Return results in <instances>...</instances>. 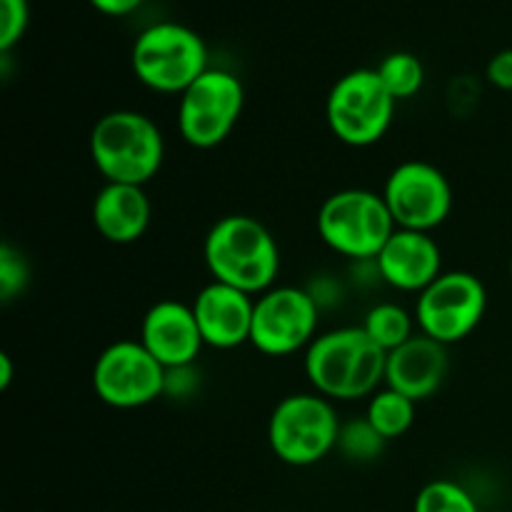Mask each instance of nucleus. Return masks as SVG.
<instances>
[{"instance_id":"obj_1","label":"nucleus","mask_w":512,"mask_h":512,"mask_svg":"<svg viewBox=\"0 0 512 512\" xmlns=\"http://www.w3.org/2000/svg\"><path fill=\"white\" fill-rule=\"evenodd\" d=\"M388 353L368 338L360 325L320 333L303 358L305 378L318 395L328 400L370 398L385 385Z\"/></svg>"},{"instance_id":"obj_2","label":"nucleus","mask_w":512,"mask_h":512,"mask_svg":"<svg viewBox=\"0 0 512 512\" xmlns=\"http://www.w3.org/2000/svg\"><path fill=\"white\" fill-rule=\"evenodd\" d=\"M203 260L213 280L243 293L263 295L280 273V248L268 228L250 215H225L203 240Z\"/></svg>"},{"instance_id":"obj_3","label":"nucleus","mask_w":512,"mask_h":512,"mask_svg":"<svg viewBox=\"0 0 512 512\" xmlns=\"http://www.w3.org/2000/svg\"><path fill=\"white\" fill-rule=\"evenodd\" d=\"M90 160L105 183L145 185L165 160L158 123L138 110H110L90 130Z\"/></svg>"},{"instance_id":"obj_4","label":"nucleus","mask_w":512,"mask_h":512,"mask_svg":"<svg viewBox=\"0 0 512 512\" xmlns=\"http://www.w3.org/2000/svg\"><path fill=\"white\" fill-rule=\"evenodd\" d=\"M130 65L138 83L163 95H183L210 68L205 40L173 20L148 25L135 38Z\"/></svg>"},{"instance_id":"obj_5","label":"nucleus","mask_w":512,"mask_h":512,"mask_svg":"<svg viewBox=\"0 0 512 512\" xmlns=\"http://www.w3.org/2000/svg\"><path fill=\"white\" fill-rule=\"evenodd\" d=\"M398 230L383 193L345 188L328 195L318 210V235L333 253L370 263Z\"/></svg>"},{"instance_id":"obj_6","label":"nucleus","mask_w":512,"mask_h":512,"mask_svg":"<svg viewBox=\"0 0 512 512\" xmlns=\"http://www.w3.org/2000/svg\"><path fill=\"white\" fill-rule=\"evenodd\" d=\"M340 425L333 400L315 390L293 393L270 413L268 445L280 463L310 468L338 448Z\"/></svg>"},{"instance_id":"obj_7","label":"nucleus","mask_w":512,"mask_h":512,"mask_svg":"<svg viewBox=\"0 0 512 512\" xmlns=\"http://www.w3.org/2000/svg\"><path fill=\"white\" fill-rule=\"evenodd\" d=\"M395 103L375 68H358L335 80L325 100V118L335 138L350 148L380 143L393 125Z\"/></svg>"},{"instance_id":"obj_8","label":"nucleus","mask_w":512,"mask_h":512,"mask_svg":"<svg viewBox=\"0 0 512 512\" xmlns=\"http://www.w3.org/2000/svg\"><path fill=\"white\" fill-rule=\"evenodd\" d=\"M245 105V88L238 75L208 68L178 103L180 138L198 150H213L228 140Z\"/></svg>"},{"instance_id":"obj_9","label":"nucleus","mask_w":512,"mask_h":512,"mask_svg":"<svg viewBox=\"0 0 512 512\" xmlns=\"http://www.w3.org/2000/svg\"><path fill=\"white\" fill-rule=\"evenodd\" d=\"M320 303L298 285H273L255 298L250 345L268 358H285L318 338Z\"/></svg>"},{"instance_id":"obj_10","label":"nucleus","mask_w":512,"mask_h":512,"mask_svg":"<svg viewBox=\"0 0 512 512\" xmlns=\"http://www.w3.org/2000/svg\"><path fill=\"white\" fill-rule=\"evenodd\" d=\"M488 310V290L468 270H448L418 295L415 323L420 333L455 345L475 333Z\"/></svg>"},{"instance_id":"obj_11","label":"nucleus","mask_w":512,"mask_h":512,"mask_svg":"<svg viewBox=\"0 0 512 512\" xmlns=\"http://www.w3.org/2000/svg\"><path fill=\"white\" fill-rule=\"evenodd\" d=\"M168 370L145 350L140 340H115L93 365V390L100 403L115 410H135L165 395Z\"/></svg>"},{"instance_id":"obj_12","label":"nucleus","mask_w":512,"mask_h":512,"mask_svg":"<svg viewBox=\"0 0 512 512\" xmlns=\"http://www.w3.org/2000/svg\"><path fill=\"white\" fill-rule=\"evenodd\" d=\"M383 200L398 228L433 233L453 210V185L433 163L405 160L390 170Z\"/></svg>"},{"instance_id":"obj_13","label":"nucleus","mask_w":512,"mask_h":512,"mask_svg":"<svg viewBox=\"0 0 512 512\" xmlns=\"http://www.w3.org/2000/svg\"><path fill=\"white\" fill-rule=\"evenodd\" d=\"M138 340L165 370L195 365L205 345L193 305L180 300H160L150 305L140 325Z\"/></svg>"},{"instance_id":"obj_14","label":"nucleus","mask_w":512,"mask_h":512,"mask_svg":"<svg viewBox=\"0 0 512 512\" xmlns=\"http://www.w3.org/2000/svg\"><path fill=\"white\" fill-rule=\"evenodd\" d=\"M375 270L390 288L420 295L443 275V250L430 233L398 228L375 258Z\"/></svg>"},{"instance_id":"obj_15","label":"nucleus","mask_w":512,"mask_h":512,"mask_svg":"<svg viewBox=\"0 0 512 512\" xmlns=\"http://www.w3.org/2000/svg\"><path fill=\"white\" fill-rule=\"evenodd\" d=\"M190 305L205 345L215 350H233L250 343L255 313L253 295L213 280L198 290Z\"/></svg>"},{"instance_id":"obj_16","label":"nucleus","mask_w":512,"mask_h":512,"mask_svg":"<svg viewBox=\"0 0 512 512\" xmlns=\"http://www.w3.org/2000/svg\"><path fill=\"white\" fill-rule=\"evenodd\" d=\"M448 378V345L415 333L408 343L390 350L385 360V385L415 403L433 398Z\"/></svg>"},{"instance_id":"obj_17","label":"nucleus","mask_w":512,"mask_h":512,"mask_svg":"<svg viewBox=\"0 0 512 512\" xmlns=\"http://www.w3.org/2000/svg\"><path fill=\"white\" fill-rule=\"evenodd\" d=\"M90 218L100 238L115 245H130L138 243L148 230L153 205L143 185L105 183L95 193Z\"/></svg>"},{"instance_id":"obj_18","label":"nucleus","mask_w":512,"mask_h":512,"mask_svg":"<svg viewBox=\"0 0 512 512\" xmlns=\"http://www.w3.org/2000/svg\"><path fill=\"white\" fill-rule=\"evenodd\" d=\"M415 405L418 403L410 400L408 395L383 385L378 393H373L368 398L365 418H368V423L373 425L385 440L403 438L415 423Z\"/></svg>"},{"instance_id":"obj_19","label":"nucleus","mask_w":512,"mask_h":512,"mask_svg":"<svg viewBox=\"0 0 512 512\" xmlns=\"http://www.w3.org/2000/svg\"><path fill=\"white\" fill-rule=\"evenodd\" d=\"M360 328L368 333V338L378 348L390 353L415 335V315H410L398 303H378L365 313Z\"/></svg>"},{"instance_id":"obj_20","label":"nucleus","mask_w":512,"mask_h":512,"mask_svg":"<svg viewBox=\"0 0 512 512\" xmlns=\"http://www.w3.org/2000/svg\"><path fill=\"white\" fill-rule=\"evenodd\" d=\"M380 80L388 88V93L395 100H410L423 90L425 83V68L423 60L418 55L408 53V50H398V53H390L380 60L378 68Z\"/></svg>"},{"instance_id":"obj_21","label":"nucleus","mask_w":512,"mask_h":512,"mask_svg":"<svg viewBox=\"0 0 512 512\" xmlns=\"http://www.w3.org/2000/svg\"><path fill=\"white\" fill-rule=\"evenodd\" d=\"M413 512H480V505L468 488L455 480L440 478L420 488Z\"/></svg>"},{"instance_id":"obj_22","label":"nucleus","mask_w":512,"mask_h":512,"mask_svg":"<svg viewBox=\"0 0 512 512\" xmlns=\"http://www.w3.org/2000/svg\"><path fill=\"white\" fill-rule=\"evenodd\" d=\"M388 445V440L368 423V418H355L348 423L340 425L338 435V448L353 463H373L375 458H380Z\"/></svg>"},{"instance_id":"obj_23","label":"nucleus","mask_w":512,"mask_h":512,"mask_svg":"<svg viewBox=\"0 0 512 512\" xmlns=\"http://www.w3.org/2000/svg\"><path fill=\"white\" fill-rule=\"evenodd\" d=\"M30 283V265L25 255L10 243H3L0 248V300L10 303V300L20 298Z\"/></svg>"},{"instance_id":"obj_24","label":"nucleus","mask_w":512,"mask_h":512,"mask_svg":"<svg viewBox=\"0 0 512 512\" xmlns=\"http://www.w3.org/2000/svg\"><path fill=\"white\" fill-rule=\"evenodd\" d=\"M28 23V0H0V53L8 55L23 40Z\"/></svg>"},{"instance_id":"obj_25","label":"nucleus","mask_w":512,"mask_h":512,"mask_svg":"<svg viewBox=\"0 0 512 512\" xmlns=\"http://www.w3.org/2000/svg\"><path fill=\"white\" fill-rule=\"evenodd\" d=\"M490 85H495L498 90H508L512 93V48L500 50L490 58L488 68H485Z\"/></svg>"},{"instance_id":"obj_26","label":"nucleus","mask_w":512,"mask_h":512,"mask_svg":"<svg viewBox=\"0 0 512 512\" xmlns=\"http://www.w3.org/2000/svg\"><path fill=\"white\" fill-rule=\"evenodd\" d=\"M198 385V373L195 365H185V368H173L165 373V395H175V398H188Z\"/></svg>"},{"instance_id":"obj_27","label":"nucleus","mask_w":512,"mask_h":512,"mask_svg":"<svg viewBox=\"0 0 512 512\" xmlns=\"http://www.w3.org/2000/svg\"><path fill=\"white\" fill-rule=\"evenodd\" d=\"M98 13L110 15V18H123V15L135 13L143 5V0H88Z\"/></svg>"},{"instance_id":"obj_28","label":"nucleus","mask_w":512,"mask_h":512,"mask_svg":"<svg viewBox=\"0 0 512 512\" xmlns=\"http://www.w3.org/2000/svg\"><path fill=\"white\" fill-rule=\"evenodd\" d=\"M10 380H13V360L8 353L0 355V390H8Z\"/></svg>"},{"instance_id":"obj_29","label":"nucleus","mask_w":512,"mask_h":512,"mask_svg":"<svg viewBox=\"0 0 512 512\" xmlns=\"http://www.w3.org/2000/svg\"><path fill=\"white\" fill-rule=\"evenodd\" d=\"M510 280H512V258H510Z\"/></svg>"},{"instance_id":"obj_30","label":"nucleus","mask_w":512,"mask_h":512,"mask_svg":"<svg viewBox=\"0 0 512 512\" xmlns=\"http://www.w3.org/2000/svg\"><path fill=\"white\" fill-rule=\"evenodd\" d=\"M490 512H505V510H490Z\"/></svg>"}]
</instances>
